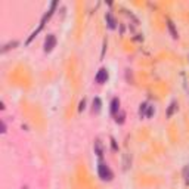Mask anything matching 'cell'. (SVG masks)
<instances>
[{"label":"cell","instance_id":"obj_4","mask_svg":"<svg viewBox=\"0 0 189 189\" xmlns=\"http://www.w3.org/2000/svg\"><path fill=\"white\" fill-rule=\"evenodd\" d=\"M106 24H108V27L111 30H114L117 27V21H115V18H114V15L111 12H106Z\"/></svg>","mask_w":189,"mask_h":189},{"label":"cell","instance_id":"obj_3","mask_svg":"<svg viewBox=\"0 0 189 189\" xmlns=\"http://www.w3.org/2000/svg\"><path fill=\"white\" fill-rule=\"evenodd\" d=\"M95 80H96V83H98V84L106 83V80H108V71H106L105 68H100L98 71L96 77H95Z\"/></svg>","mask_w":189,"mask_h":189},{"label":"cell","instance_id":"obj_8","mask_svg":"<svg viewBox=\"0 0 189 189\" xmlns=\"http://www.w3.org/2000/svg\"><path fill=\"white\" fill-rule=\"evenodd\" d=\"M93 111H96V112L100 111V99L99 98H95V100H93Z\"/></svg>","mask_w":189,"mask_h":189},{"label":"cell","instance_id":"obj_12","mask_svg":"<svg viewBox=\"0 0 189 189\" xmlns=\"http://www.w3.org/2000/svg\"><path fill=\"white\" fill-rule=\"evenodd\" d=\"M83 108H84V100H83V102H81V104H80V111H81Z\"/></svg>","mask_w":189,"mask_h":189},{"label":"cell","instance_id":"obj_2","mask_svg":"<svg viewBox=\"0 0 189 189\" xmlns=\"http://www.w3.org/2000/svg\"><path fill=\"white\" fill-rule=\"evenodd\" d=\"M55 46H56V37L53 34H49L45 41V52H50Z\"/></svg>","mask_w":189,"mask_h":189},{"label":"cell","instance_id":"obj_5","mask_svg":"<svg viewBox=\"0 0 189 189\" xmlns=\"http://www.w3.org/2000/svg\"><path fill=\"white\" fill-rule=\"evenodd\" d=\"M118 109H120V100H118V98H114L112 100H111V114L115 115Z\"/></svg>","mask_w":189,"mask_h":189},{"label":"cell","instance_id":"obj_7","mask_svg":"<svg viewBox=\"0 0 189 189\" xmlns=\"http://www.w3.org/2000/svg\"><path fill=\"white\" fill-rule=\"evenodd\" d=\"M167 27H168V30H170V33H171V37L173 38H177L179 36H177V31H176V28H174V25L171 21H168L167 22Z\"/></svg>","mask_w":189,"mask_h":189},{"label":"cell","instance_id":"obj_1","mask_svg":"<svg viewBox=\"0 0 189 189\" xmlns=\"http://www.w3.org/2000/svg\"><path fill=\"white\" fill-rule=\"evenodd\" d=\"M98 174L102 180H111L112 179V171L105 163H99L98 164Z\"/></svg>","mask_w":189,"mask_h":189},{"label":"cell","instance_id":"obj_6","mask_svg":"<svg viewBox=\"0 0 189 189\" xmlns=\"http://www.w3.org/2000/svg\"><path fill=\"white\" fill-rule=\"evenodd\" d=\"M95 154L98 155L99 158L104 155V146H102V144L99 140H95Z\"/></svg>","mask_w":189,"mask_h":189},{"label":"cell","instance_id":"obj_9","mask_svg":"<svg viewBox=\"0 0 189 189\" xmlns=\"http://www.w3.org/2000/svg\"><path fill=\"white\" fill-rule=\"evenodd\" d=\"M174 109H176V102H171V104H170V106H168V111H167V117H171Z\"/></svg>","mask_w":189,"mask_h":189},{"label":"cell","instance_id":"obj_10","mask_svg":"<svg viewBox=\"0 0 189 189\" xmlns=\"http://www.w3.org/2000/svg\"><path fill=\"white\" fill-rule=\"evenodd\" d=\"M146 108H148V104H142V105H140V109H139V114H140L142 117H144V115H145V109H146Z\"/></svg>","mask_w":189,"mask_h":189},{"label":"cell","instance_id":"obj_11","mask_svg":"<svg viewBox=\"0 0 189 189\" xmlns=\"http://www.w3.org/2000/svg\"><path fill=\"white\" fill-rule=\"evenodd\" d=\"M152 112H154V108H152V106H148V114H146V117H151Z\"/></svg>","mask_w":189,"mask_h":189}]
</instances>
